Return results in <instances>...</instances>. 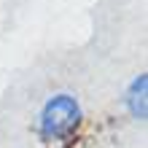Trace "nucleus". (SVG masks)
<instances>
[{
  "label": "nucleus",
  "instance_id": "nucleus-1",
  "mask_svg": "<svg viewBox=\"0 0 148 148\" xmlns=\"http://www.w3.org/2000/svg\"><path fill=\"white\" fill-rule=\"evenodd\" d=\"M84 110L75 94L70 92H57L43 102L38 113V132L43 140H62L81 124Z\"/></svg>",
  "mask_w": 148,
  "mask_h": 148
},
{
  "label": "nucleus",
  "instance_id": "nucleus-2",
  "mask_svg": "<svg viewBox=\"0 0 148 148\" xmlns=\"http://www.w3.org/2000/svg\"><path fill=\"white\" fill-rule=\"evenodd\" d=\"M124 108L135 121H145L148 116V75L140 73L132 78V84L124 92Z\"/></svg>",
  "mask_w": 148,
  "mask_h": 148
}]
</instances>
